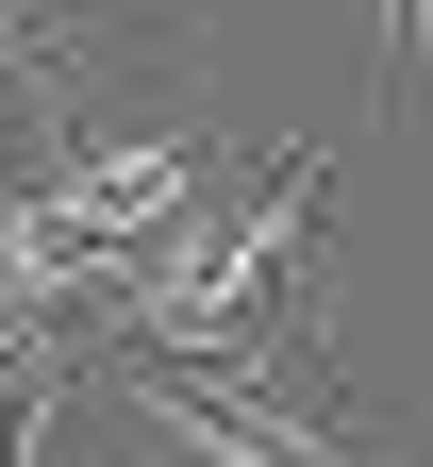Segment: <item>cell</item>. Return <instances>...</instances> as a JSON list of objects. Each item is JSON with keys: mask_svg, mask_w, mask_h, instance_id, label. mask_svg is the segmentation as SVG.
I'll list each match as a JSON object with an SVG mask.
<instances>
[{"mask_svg": "<svg viewBox=\"0 0 433 467\" xmlns=\"http://www.w3.org/2000/svg\"><path fill=\"white\" fill-rule=\"evenodd\" d=\"M84 384L117 400L134 467H384V434H350L334 400L251 384V368H150V350H84Z\"/></svg>", "mask_w": 433, "mask_h": 467, "instance_id": "6da1fadb", "label": "cell"}]
</instances>
